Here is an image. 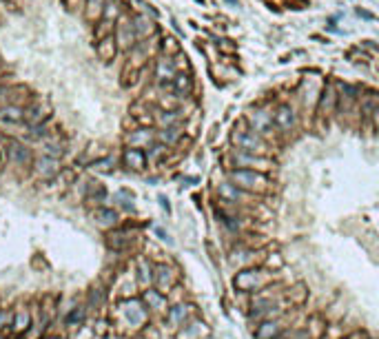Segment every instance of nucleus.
Listing matches in <instances>:
<instances>
[{"label":"nucleus","instance_id":"f257e3e1","mask_svg":"<svg viewBox=\"0 0 379 339\" xmlns=\"http://www.w3.org/2000/svg\"><path fill=\"white\" fill-rule=\"evenodd\" d=\"M231 182L242 191H264L269 186V177L260 173L258 169H233Z\"/></svg>","mask_w":379,"mask_h":339},{"label":"nucleus","instance_id":"a211bd4d","mask_svg":"<svg viewBox=\"0 0 379 339\" xmlns=\"http://www.w3.org/2000/svg\"><path fill=\"white\" fill-rule=\"evenodd\" d=\"M98 218H100V224H115L118 222V215L113 213V211H100L98 213Z\"/></svg>","mask_w":379,"mask_h":339},{"label":"nucleus","instance_id":"39448f33","mask_svg":"<svg viewBox=\"0 0 379 339\" xmlns=\"http://www.w3.org/2000/svg\"><path fill=\"white\" fill-rule=\"evenodd\" d=\"M233 160H235V164L239 169H269L271 160L264 158V155L260 153H244V151H237L233 155Z\"/></svg>","mask_w":379,"mask_h":339},{"label":"nucleus","instance_id":"f03ea898","mask_svg":"<svg viewBox=\"0 0 379 339\" xmlns=\"http://www.w3.org/2000/svg\"><path fill=\"white\" fill-rule=\"evenodd\" d=\"M233 144L237 147V151H244V153H260L262 155L266 151L264 138L250 129H237L233 133Z\"/></svg>","mask_w":379,"mask_h":339},{"label":"nucleus","instance_id":"f8f14e48","mask_svg":"<svg viewBox=\"0 0 379 339\" xmlns=\"http://www.w3.org/2000/svg\"><path fill=\"white\" fill-rule=\"evenodd\" d=\"M191 89H193V82H191V76H186V74H175L173 78V91L177 93L180 98H184L191 93Z\"/></svg>","mask_w":379,"mask_h":339},{"label":"nucleus","instance_id":"20e7f679","mask_svg":"<svg viewBox=\"0 0 379 339\" xmlns=\"http://www.w3.org/2000/svg\"><path fill=\"white\" fill-rule=\"evenodd\" d=\"M273 122H275V129L280 133H293L295 126H297V113H295L291 104L282 102L273 111Z\"/></svg>","mask_w":379,"mask_h":339},{"label":"nucleus","instance_id":"6e6552de","mask_svg":"<svg viewBox=\"0 0 379 339\" xmlns=\"http://www.w3.org/2000/svg\"><path fill=\"white\" fill-rule=\"evenodd\" d=\"M337 100H339V96H335L333 87H326L324 93H322V98H320V107H317V113H320V115H331L333 111H335Z\"/></svg>","mask_w":379,"mask_h":339},{"label":"nucleus","instance_id":"7ed1b4c3","mask_svg":"<svg viewBox=\"0 0 379 339\" xmlns=\"http://www.w3.org/2000/svg\"><path fill=\"white\" fill-rule=\"evenodd\" d=\"M246 122H248V129L260 133V135L269 133L273 126H275V122H273V111L266 109V107H255L246 115Z\"/></svg>","mask_w":379,"mask_h":339},{"label":"nucleus","instance_id":"4468645a","mask_svg":"<svg viewBox=\"0 0 379 339\" xmlns=\"http://www.w3.org/2000/svg\"><path fill=\"white\" fill-rule=\"evenodd\" d=\"M220 195L226 197L228 202H237L239 195H242V188L235 186L233 182H222V184H220Z\"/></svg>","mask_w":379,"mask_h":339},{"label":"nucleus","instance_id":"ddd939ff","mask_svg":"<svg viewBox=\"0 0 379 339\" xmlns=\"http://www.w3.org/2000/svg\"><path fill=\"white\" fill-rule=\"evenodd\" d=\"M258 270H244V273H239L237 277H235V284L239 286V288H253V286H258L260 284V275H255Z\"/></svg>","mask_w":379,"mask_h":339},{"label":"nucleus","instance_id":"9d476101","mask_svg":"<svg viewBox=\"0 0 379 339\" xmlns=\"http://www.w3.org/2000/svg\"><path fill=\"white\" fill-rule=\"evenodd\" d=\"M155 78H158L160 82H173V78H175V66H173V62L171 60H166V58H162V60H158V69H155Z\"/></svg>","mask_w":379,"mask_h":339},{"label":"nucleus","instance_id":"f3484780","mask_svg":"<svg viewBox=\"0 0 379 339\" xmlns=\"http://www.w3.org/2000/svg\"><path fill=\"white\" fill-rule=\"evenodd\" d=\"M180 122V111H164L160 113V124L162 126H173Z\"/></svg>","mask_w":379,"mask_h":339},{"label":"nucleus","instance_id":"2eb2a0df","mask_svg":"<svg viewBox=\"0 0 379 339\" xmlns=\"http://www.w3.org/2000/svg\"><path fill=\"white\" fill-rule=\"evenodd\" d=\"M158 138L162 140V144H175L177 138H180V129L173 126H162V131H158Z\"/></svg>","mask_w":379,"mask_h":339},{"label":"nucleus","instance_id":"0eeeda50","mask_svg":"<svg viewBox=\"0 0 379 339\" xmlns=\"http://www.w3.org/2000/svg\"><path fill=\"white\" fill-rule=\"evenodd\" d=\"M122 160H124V164L129 166V169L140 171V169H144V164H147V153L138 147H131L122 153Z\"/></svg>","mask_w":379,"mask_h":339},{"label":"nucleus","instance_id":"6ab92c4d","mask_svg":"<svg viewBox=\"0 0 379 339\" xmlns=\"http://www.w3.org/2000/svg\"><path fill=\"white\" fill-rule=\"evenodd\" d=\"M372 115H375V120H377V124H379V102H377V107H375V111H372Z\"/></svg>","mask_w":379,"mask_h":339},{"label":"nucleus","instance_id":"423d86ee","mask_svg":"<svg viewBox=\"0 0 379 339\" xmlns=\"http://www.w3.org/2000/svg\"><path fill=\"white\" fill-rule=\"evenodd\" d=\"M9 158H11V162H16V164H20V166H27V164H31L33 153H31V149L27 147V144L11 142L9 144Z\"/></svg>","mask_w":379,"mask_h":339},{"label":"nucleus","instance_id":"9b49d317","mask_svg":"<svg viewBox=\"0 0 379 339\" xmlns=\"http://www.w3.org/2000/svg\"><path fill=\"white\" fill-rule=\"evenodd\" d=\"M0 120L11 122V124H20V122L25 120V111L20 107H16V104H9V107L0 109Z\"/></svg>","mask_w":379,"mask_h":339},{"label":"nucleus","instance_id":"1a4fd4ad","mask_svg":"<svg viewBox=\"0 0 379 339\" xmlns=\"http://www.w3.org/2000/svg\"><path fill=\"white\" fill-rule=\"evenodd\" d=\"M36 171L40 173L42 177H53L58 173V158H51V155H40L36 162Z\"/></svg>","mask_w":379,"mask_h":339},{"label":"nucleus","instance_id":"aec40b11","mask_svg":"<svg viewBox=\"0 0 379 339\" xmlns=\"http://www.w3.org/2000/svg\"><path fill=\"white\" fill-rule=\"evenodd\" d=\"M0 64H3V62H0Z\"/></svg>","mask_w":379,"mask_h":339},{"label":"nucleus","instance_id":"dca6fc26","mask_svg":"<svg viewBox=\"0 0 379 339\" xmlns=\"http://www.w3.org/2000/svg\"><path fill=\"white\" fill-rule=\"evenodd\" d=\"M129 140L142 147V144H149V142L153 140V133H151V129H140V131L133 133V135H129Z\"/></svg>","mask_w":379,"mask_h":339}]
</instances>
